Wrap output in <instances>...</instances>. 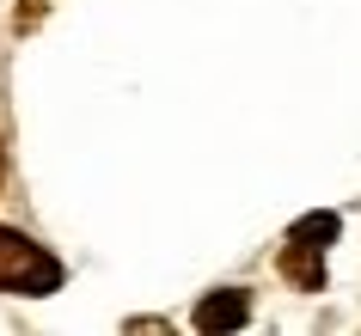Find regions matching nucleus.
<instances>
[{
	"mask_svg": "<svg viewBox=\"0 0 361 336\" xmlns=\"http://www.w3.org/2000/svg\"><path fill=\"white\" fill-rule=\"evenodd\" d=\"M56 287H61V263L43 244H31L25 232L0 226V294L43 299V294H56Z\"/></svg>",
	"mask_w": 361,
	"mask_h": 336,
	"instance_id": "1",
	"label": "nucleus"
},
{
	"mask_svg": "<svg viewBox=\"0 0 361 336\" xmlns=\"http://www.w3.org/2000/svg\"><path fill=\"white\" fill-rule=\"evenodd\" d=\"M245 318H251V294L245 287H221V294H209L196 306V330H239Z\"/></svg>",
	"mask_w": 361,
	"mask_h": 336,
	"instance_id": "2",
	"label": "nucleus"
},
{
	"mask_svg": "<svg viewBox=\"0 0 361 336\" xmlns=\"http://www.w3.org/2000/svg\"><path fill=\"white\" fill-rule=\"evenodd\" d=\"M282 275L300 294H319L324 287V251H312V244H282Z\"/></svg>",
	"mask_w": 361,
	"mask_h": 336,
	"instance_id": "3",
	"label": "nucleus"
},
{
	"mask_svg": "<svg viewBox=\"0 0 361 336\" xmlns=\"http://www.w3.org/2000/svg\"><path fill=\"white\" fill-rule=\"evenodd\" d=\"M337 214H306V220H294V232H288V244H312V251H324V244H337Z\"/></svg>",
	"mask_w": 361,
	"mask_h": 336,
	"instance_id": "4",
	"label": "nucleus"
},
{
	"mask_svg": "<svg viewBox=\"0 0 361 336\" xmlns=\"http://www.w3.org/2000/svg\"><path fill=\"white\" fill-rule=\"evenodd\" d=\"M37 13H43V0H25V6H19V31H31V25H37Z\"/></svg>",
	"mask_w": 361,
	"mask_h": 336,
	"instance_id": "5",
	"label": "nucleus"
},
{
	"mask_svg": "<svg viewBox=\"0 0 361 336\" xmlns=\"http://www.w3.org/2000/svg\"><path fill=\"white\" fill-rule=\"evenodd\" d=\"M0 184H6V147H0Z\"/></svg>",
	"mask_w": 361,
	"mask_h": 336,
	"instance_id": "6",
	"label": "nucleus"
}]
</instances>
